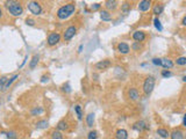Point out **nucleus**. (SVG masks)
<instances>
[{"instance_id": "9b49d317", "label": "nucleus", "mask_w": 186, "mask_h": 139, "mask_svg": "<svg viewBox=\"0 0 186 139\" xmlns=\"http://www.w3.org/2000/svg\"><path fill=\"white\" fill-rule=\"evenodd\" d=\"M117 51L120 52V53H122V55H127V53H129V51H130V48H129V45L127 43L121 42V43L117 44Z\"/></svg>"}, {"instance_id": "4c0bfd02", "label": "nucleus", "mask_w": 186, "mask_h": 139, "mask_svg": "<svg viewBox=\"0 0 186 139\" xmlns=\"http://www.w3.org/2000/svg\"><path fill=\"white\" fill-rule=\"evenodd\" d=\"M100 7H101L100 4H93V5L91 6V9H92V10H98V9H100Z\"/></svg>"}, {"instance_id": "20e7f679", "label": "nucleus", "mask_w": 186, "mask_h": 139, "mask_svg": "<svg viewBox=\"0 0 186 139\" xmlns=\"http://www.w3.org/2000/svg\"><path fill=\"white\" fill-rule=\"evenodd\" d=\"M27 7H28V10L34 15H40L42 13V7L37 1H29Z\"/></svg>"}, {"instance_id": "f704fd0d", "label": "nucleus", "mask_w": 186, "mask_h": 139, "mask_svg": "<svg viewBox=\"0 0 186 139\" xmlns=\"http://www.w3.org/2000/svg\"><path fill=\"white\" fill-rule=\"evenodd\" d=\"M152 64L156 65V66H160L162 65V59L160 58H154L152 59Z\"/></svg>"}, {"instance_id": "79ce46f5", "label": "nucleus", "mask_w": 186, "mask_h": 139, "mask_svg": "<svg viewBox=\"0 0 186 139\" xmlns=\"http://www.w3.org/2000/svg\"><path fill=\"white\" fill-rule=\"evenodd\" d=\"M181 25H183V26H186V16L183 17V20H181Z\"/></svg>"}, {"instance_id": "aec40b11", "label": "nucleus", "mask_w": 186, "mask_h": 139, "mask_svg": "<svg viewBox=\"0 0 186 139\" xmlns=\"http://www.w3.org/2000/svg\"><path fill=\"white\" fill-rule=\"evenodd\" d=\"M157 135L162 137V138L166 139L168 137H170V133H169V131L166 129H163V128H160V129H157Z\"/></svg>"}, {"instance_id": "b1692460", "label": "nucleus", "mask_w": 186, "mask_h": 139, "mask_svg": "<svg viewBox=\"0 0 186 139\" xmlns=\"http://www.w3.org/2000/svg\"><path fill=\"white\" fill-rule=\"evenodd\" d=\"M38 56H34L33 58H32V61L29 63V67L32 70H34L36 67V65H37V63H38Z\"/></svg>"}, {"instance_id": "4468645a", "label": "nucleus", "mask_w": 186, "mask_h": 139, "mask_svg": "<svg viewBox=\"0 0 186 139\" xmlns=\"http://www.w3.org/2000/svg\"><path fill=\"white\" fill-rule=\"evenodd\" d=\"M100 19L102 20V21H111L112 20V14H111V12H108L107 9H102L101 12H100Z\"/></svg>"}, {"instance_id": "39448f33", "label": "nucleus", "mask_w": 186, "mask_h": 139, "mask_svg": "<svg viewBox=\"0 0 186 139\" xmlns=\"http://www.w3.org/2000/svg\"><path fill=\"white\" fill-rule=\"evenodd\" d=\"M77 33V27L75 26H70L69 28H66L65 29V31H64V34H63V38H64V41H70L73 38V36L76 35Z\"/></svg>"}, {"instance_id": "412c9836", "label": "nucleus", "mask_w": 186, "mask_h": 139, "mask_svg": "<svg viewBox=\"0 0 186 139\" xmlns=\"http://www.w3.org/2000/svg\"><path fill=\"white\" fill-rule=\"evenodd\" d=\"M57 130L58 131H65V130H68V123L65 121H61V122H58V124H57Z\"/></svg>"}, {"instance_id": "f257e3e1", "label": "nucleus", "mask_w": 186, "mask_h": 139, "mask_svg": "<svg viewBox=\"0 0 186 139\" xmlns=\"http://www.w3.org/2000/svg\"><path fill=\"white\" fill-rule=\"evenodd\" d=\"M75 12H76V4L69 2L66 5H63L62 7L57 10V17L59 20H65V19L70 17Z\"/></svg>"}, {"instance_id": "a878e982", "label": "nucleus", "mask_w": 186, "mask_h": 139, "mask_svg": "<svg viewBox=\"0 0 186 139\" xmlns=\"http://www.w3.org/2000/svg\"><path fill=\"white\" fill-rule=\"evenodd\" d=\"M51 139H63V135L61 131L55 130L51 132Z\"/></svg>"}, {"instance_id": "bb28decb", "label": "nucleus", "mask_w": 186, "mask_h": 139, "mask_svg": "<svg viewBox=\"0 0 186 139\" xmlns=\"http://www.w3.org/2000/svg\"><path fill=\"white\" fill-rule=\"evenodd\" d=\"M36 128L37 129H45V128H48V121H38L36 123Z\"/></svg>"}, {"instance_id": "a19ab883", "label": "nucleus", "mask_w": 186, "mask_h": 139, "mask_svg": "<svg viewBox=\"0 0 186 139\" xmlns=\"http://www.w3.org/2000/svg\"><path fill=\"white\" fill-rule=\"evenodd\" d=\"M83 49H84V45L81 44V45H79V48H78V53H80V52L83 51Z\"/></svg>"}, {"instance_id": "a211bd4d", "label": "nucleus", "mask_w": 186, "mask_h": 139, "mask_svg": "<svg viewBox=\"0 0 186 139\" xmlns=\"http://www.w3.org/2000/svg\"><path fill=\"white\" fill-rule=\"evenodd\" d=\"M163 10H164V6H163L162 4H157V5H155V7L152 8V14L160 15V14L163 13Z\"/></svg>"}, {"instance_id": "ddd939ff", "label": "nucleus", "mask_w": 186, "mask_h": 139, "mask_svg": "<svg viewBox=\"0 0 186 139\" xmlns=\"http://www.w3.org/2000/svg\"><path fill=\"white\" fill-rule=\"evenodd\" d=\"M128 96H129L130 100L136 101V100L140 97V93H139V90H137L136 88H130V89L128 90Z\"/></svg>"}, {"instance_id": "cd10ccee", "label": "nucleus", "mask_w": 186, "mask_h": 139, "mask_svg": "<svg viewBox=\"0 0 186 139\" xmlns=\"http://www.w3.org/2000/svg\"><path fill=\"white\" fill-rule=\"evenodd\" d=\"M7 81H8V78H7V77H1V78H0V90H1V92L4 90V87L6 86Z\"/></svg>"}, {"instance_id": "49530a36", "label": "nucleus", "mask_w": 186, "mask_h": 139, "mask_svg": "<svg viewBox=\"0 0 186 139\" xmlns=\"http://www.w3.org/2000/svg\"><path fill=\"white\" fill-rule=\"evenodd\" d=\"M183 81H184V82H186V75H185V77H183Z\"/></svg>"}, {"instance_id": "2eb2a0df", "label": "nucleus", "mask_w": 186, "mask_h": 139, "mask_svg": "<svg viewBox=\"0 0 186 139\" xmlns=\"http://www.w3.org/2000/svg\"><path fill=\"white\" fill-rule=\"evenodd\" d=\"M115 138L116 139H127L128 138V132L124 129H119L115 133Z\"/></svg>"}, {"instance_id": "c756f323", "label": "nucleus", "mask_w": 186, "mask_h": 139, "mask_svg": "<svg viewBox=\"0 0 186 139\" xmlns=\"http://www.w3.org/2000/svg\"><path fill=\"white\" fill-rule=\"evenodd\" d=\"M176 64L179 65V66H184L186 65V57H179L176 59Z\"/></svg>"}, {"instance_id": "7ed1b4c3", "label": "nucleus", "mask_w": 186, "mask_h": 139, "mask_svg": "<svg viewBox=\"0 0 186 139\" xmlns=\"http://www.w3.org/2000/svg\"><path fill=\"white\" fill-rule=\"evenodd\" d=\"M155 82H156V80H155V78H154L152 75L148 77V78L144 80V82H143V92H144L147 95L151 94V92L154 90Z\"/></svg>"}, {"instance_id": "7c9ffc66", "label": "nucleus", "mask_w": 186, "mask_h": 139, "mask_svg": "<svg viewBox=\"0 0 186 139\" xmlns=\"http://www.w3.org/2000/svg\"><path fill=\"white\" fill-rule=\"evenodd\" d=\"M6 137H7V139H17L18 138V135H17V132H14V131H8V132L6 133Z\"/></svg>"}, {"instance_id": "6ab92c4d", "label": "nucleus", "mask_w": 186, "mask_h": 139, "mask_svg": "<svg viewBox=\"0 0 186 139\" xmlns=\"http://www.w3.org/2000/svg\"><path fill=\"white\" fill-rule=\"evenodd\" d=\"M18 78H19L18 74H14V75H12V77H11V78L8 79V81H7L6 86L4 87V90H2V92H6V90L8 89L9 87H11V85H12V84H13V82H14V81H15V80H17Z\"/></svg>"}, {"instance_id": "ea45409f", "label": "nucleus", "mask_w": 186, "mask_h": 139, "mask_svg": "<svg viewBox=\"0 0 186 139\" xmlns=\"http://www.w3.org/2000/svg\"><path fill=\"white\" fill-rule=\"evenodd\" d=\"M48 80H49V78H48V77H45V75H43V77L41 78V82H45V81L48 82Z\"/></svg>"}, {"instance_id": "0eeeda50", "label": "nucleus", "mask_w": 186, "mask_h": 139, "mask_svg": "<svg viewBox=\"0 0 186 139\" xmlns=\"http://www.w3.org/2000/svg\"><path fill=\"white\" fill-rule=\"evenodd\" d=\"M111 66H112V63H111V61H108V59L98 61L97 64L94 65V67L97 70H100V71H105V70H107L108 67H111Z\"/></svg>"}, {"instance_id": "9d476101", "label": "nucleus", "mask_w": 186, "mask_h": 139, "mask_svg": "<svg viewBox=\"0 0 186 139\" xmlns=\"http://www.w3.org/2000/svg\"><path fill=\"white\" fill-rule=\"evenodd\" d=\"M139 10H141V12H147V10H149L151 7V1L150 0H142L139 2Z\"/></svg>"}, {"instance_id": "c9c22d12", "label": "nucleus", "mask_w": 186, "mask_h": 139, "mask_svg": "<svg viewBox=\"0 0 186 139\" xmlns=\"http://www.w3.org/2000/svg\"><path fill=\"white\" fill-rule=\"evenodd\" d=\"M41 113H43V108H35L34 110H32V114L33 115H38V114H41Z\"/></svg>"}, {"instance_id": "2f4dec72", "label": "nucleus", "mask_w": 186, "mask_h": 139, "mask_svg": "<svg viewBox=\"0 0 186 139\" xmlns=\"http://www.w3.org/2000/svg\"><path fill=\"white\" fill-rule=\"evenodd\" d=\"M98 138V132L96 130H92L89 132L87 135V139H97Z\"/></svg>"}, {"instance_id": "423d86ee", "label": "nucleus", "mask_w": 186, "mask_h": 139, "mask_svg": "<svg viewBox=\"0 0 186 139\" xmlns=\"http://www.w3.org/2000/svg\"><path fill=\"white\" fill-rule=\"evenodd\" d=\"M59 41H61V35L58 34V33H51V34L48 36V40H47L48 45H50V46L56 45Z\"/></svg>"}, {"instance_id": "e433bc0d", "label": "nucleus", "mask_w": 186, "mask_h": 139, "mask_svg": "<svg viewBox=\"0 0 186 139\" xmlns=\"http://www.w3.org/2000/svg\"><path fill=\"white\" fill-rule=\"evenodd\" d=\"M26 23L28 26H34L35 25V20L34 19H30V17H28L26 20Z\"/></svg>"}, {"instance_id": "72a5a7b5", "label": "nucleus", "mask_w": 186, "mask_h": 139, "mask_svg": "<svg viewBox=\"0 0 186 139\" xmlns=\"http://www.w3.org/2000/svg\"><path fill=\"white\" fill-rule=\"evenodd\" d=\"M172 75V73L169 71V70H163L162 71V77L163 78H169V77H171Z\"/></svg>"}, {"instance_id": "f03ea898", "label": "nucleus", "mask_w": 186, "mask_h": 139, "mask_svg": "<svg viewBox=\"0 0 186 139\" xmlns=\"http://www.w3.org/2000/svg\"><path fill=\"white\" fill-rule=\"evenodd\" d=\"M5 7L7 8L9 14H12L13 16H20L23 13V7L21 6V4L15 0H9L5 2Z\"/></svg>"}, {"instance_id": "473e14b6", "label": "nucleus", "mask_w": 186, "mask_h": 139, "mask_svg": "<svg viewBox=\"0 0 186 139\" xmlns=\"http://www.w3.org/2000/svg\"><path fill=\"white\" fill-rule=\"evenodd\" d=\"M132 49H133L134 51H139L140 49H142V44L139 43V42H134L132 44Z\"/></svg>"}, {"instance_id": "f3484780", "label": "nucleus", "mask_w": 186, "mask_h": 139, "mask_svg": "<svg viewBox=\"0 0 186 139\" xmlns=\"http://www.w3.org/2000/svg\"><path fill=\"white\" fill-rule=\"evenodd\" d=\"M171 139H184V133L180 130H173L170 133Z\"/></svg>"}, {"instance_id": "393cba45", "label": "nucleus", "mask_w": 186, "mask_h": 139, "mask_svg": "<svg viewBox=\"0 0 186 139\" xmlns=\"http://www.w3.org/2000/svg\"><path fill=\"white\" fill-rule=\"evenodd\" d=\"M154 26H155V28H156L158 31H162V30H163V27H162V23H160L158 17H155V19H154Z\"/></svg>"}, {"instance_id": "6e6552de", "label": "nucleus", "mask_w": 186, "mask_h": 139, "mask_svg": "<svg viewBox=\"0 0 186 139\" xmlns=\"http://www.w3.org/2000/svg\"><path fill=\"white\" fill-rule=\"evenodd\" d=\"M133 129L135 131H137V132H142L143 130H148L149 129V125H147L144 121H137L134 123Z\"/></svg>"}, {"instance_id": "f8f14e48", "label": "nucleus", "mask_w": 186, "mask_h": 139, "mask_svg": "<svg viewBox=\"0 0 186 139\" xmlns=\"http://www.w3.org/2000/svg\"><path fill=\"white\" fill-rule=\"evenodd\" d=\"M105 7H106L108 12L114 10L117 7V1H115V0H107V1H105Z\"/></svg>"}, {"instance_id": "5701e85b", "label": "nucleus", "mask_w": 186, "mask_h": 139, "mask_svg": "<svg viewBox=\"0 0 186 139\" xmlns=\"http://www.w3.org/2000/svg\"><path fill=\"white\" fill-rule=\"evenodd\" d=\"M75 111H76V115H77V117H78V120H83V110H81V107H80L79 104H77V105H75Z\"/></svg>"}, {"instance_id": "37998d69", "label": "nucleus", "mask_w": 186, "mask_h": 139, "mask_svg": "<svg viewBox=\"0 0 186 139\" xmlns=\"http://www.w3.org/2000/svg\"><path fill=\"white\" fill-rule=\"evenodd\" d=\"M27 59H28V57H25V61H22V64H21V65H20V67H22V66H23V65H25V64H26V61H27Z\"/></svg>"}, {"instance_id": "1a4fd4ad", "label": "nucleus", "mask_w": 186, "mask_h": 139, "mask_svg": "<svg viewBox=\"0 0 186 139\" xmlns=\"http://www.w3.org/2000/svg\"><path fill=\"white\" fill-rule=\"evenodd\" d=\"M145 33L144 31H142V30H136V31H134L133 33V38L134 41H136V42H139V43H141L143 42L144 40H145Z\"/></svg>"}, {"instance_id": "4be33fe9", "label": "nucleus", "mask_w": 186, "mask_h": 139, "mask_svg": "<svg viewBox=\"0 0 186 139\" xmlns=\"http://www.w3.org/2000/svg\"><path fill=\"white\" fill-rule=\"evenodd\" d=\"M86 123H87V126H90V128L93 126V123H94V114L91 113L86 116Z\"/></svg>"}, {"instance_id": "dca6fc26", "label": "nucleus", "mask_w": 186, "mask_h": 139, "mask_svg": "<svg viewBox=\"0 0 186 139\" xmlns=\"http://www.w3.org/2000/svg\"><path fill=\"white\" fill-rule=\"evenodd\" d=\"M160 66L168 70L172 69L173 67V61H171V59H169V58H162V65Z\"/></svg>"}, {"instance_id": "a18cd8bd", "label": "nucleus", "mask_w": 186, "mask_h": 139, "mask_svg": "<svg viewBox=\"0 0 186 139\" xmlns=\"http://www.w3.org/2000/svg\"><path fill=\"white\" fill-rule=\"evenodd\" d=\"M2 17V9H1V7H0V19Z\"/></svg>"}, {"instance_id": "c03bdc74", "label": "nucleus", "mask_w": 186, "mask_h": 139, "mask_svg": "<svg viewBox=\"0 0 186 139\" xmlns=\"http://www.w3.org/2000/svg\"><path fill=\"white\" fill-rule=\"evenodd\" d=\"M183 124H184V126L186 128V114L184 115V118H183Z\"/></svg>"}, {"instance_id": "58836bf2", "label": "nucleus", "mask_w": 186, "mask_h": 139, "mask_svg": "<svg viewBox=\"0 0 186 139\" xmlns=\"http://www.w3.org/2000/svg\"><path fill=\"white\" fill-rule=\"evenodd\" d=\"M63 90H64V92H66V93H70V92H71L70 85H69V84L64 85V86H63Z\"/></svg>"}, {"instance_id": "c85d7f7f", "label": "nucleus", "mask_w": 186, "mask_h": 139, "mask_svg": "<svg viewBox=\"0 0 186 139\" xmlns=\"http://www.w3.org/2000/svg\"><path fill=\"white\" fill-rule=\"evenodd\" d=\"M121 10L123 12L124 14L129 13V10H130V5H129L128 2H123V5L121 6Z\"/></svg>"}]
</instances>
